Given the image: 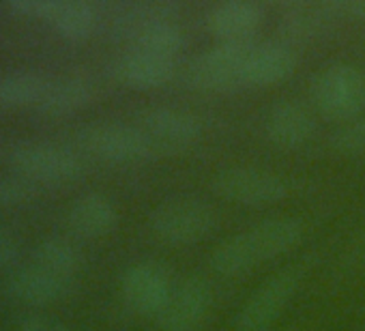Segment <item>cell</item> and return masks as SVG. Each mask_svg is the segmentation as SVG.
Segmentation results:
<instances>
[{
	"label": "cell",
	"instance_id": "1",
	"mask_svg": "<svg viewBox=\"0 0 365 331\" xmlns=\"http://www.w3.org/2000/svg\"><path fill=\"white\" fill-rule=\"evenodd\" d=\"M305 235V226L297 218H269L239 235L220 243L211 254V267L220 275L239 277L252 269L292 252Z\"/></svg>",
	"mask_w": 365,
	"mask_h": 331
},
{
	"label": "cell",
	"instance_id": "2",
	"mask_svg": "<svg viewBox=\"0 0 365 331\" xmlns=\"http://www.w3.org/2000/svg\"><path fill=\"white\" fill-rule=\"evenodd\" d=\"M217 226V211L198 196H174L159 203L150 218V235L168 248H187L207 239Z\"/></svg>",
	"mask_w": 365,
	"mask_h": 331
},
{
	"label": "cell",
	"instance_id": "3",
	"mask_svg": "<svg viewBox=\"0 0 365 331\" xmlns=\"http://www.w3.org/2000/svg\"><path fill=\"white\" fill-rule=\"evenodd\" d=\"M314 106L333 121H354L365 112V73L346 63L322 67L309 82Z\"/></svg>",
	"mask_w": 365,
	"mask_h": 331
},
{
	"label": "cell",
	"instance_id": "4",
	"mask_svg": "<svg viewBox=\"0 0 365 331\" xmlns=\"http://www.w3.org/2000/svg\"><path fill=\"white\" fill-rule=\"evenodd\" d=\"M252 46L254 41H230L205 50L187 67V86L217 95L245 88V65Z\"/></svg>",
	"mask_w": 365,
	"mask_h": 331
},
{
	"label": "cell",
	"instance_id": "5",
	"mask_svg": "<svg viewBox=\"0 0 365 331\" xmlns=\"http://www.w3.org/2000/svg\"><path fill=\"white\" fill-rule=\"evenodd\" d=\"M213 192L226 203L262 209L284 203L290 194V185L282 175L262 168H226L220 170L211 181Z\"/></svg>",
	"mask_w": 365,
	"mask_h": 331
},
{
	"label": "cell",
	"instance_id": "6",
	"mask_svg": "<svg viewBox=\"0 0 365 331\" xmlns=\"http://www.w3.org/2000/svg\"><path fill=\"white\" fill-rule=\"evenodd\" d=\"M80 146L108 163H138L155 157V148L138 125L101 121L78 131Z\"/></svg>",
	"mask_w": 365,
	"mask_h": 331
},
{
	"label": "cell",
	"instance_id": "7",
	"mask_svg": "<svg viewBox=\"0 0 365 331\" xmlns=\"http://www.w3.org/2000/svg\"><path fill=\"white\" fill-rule=\"evenodd\" d=\"M303 275H305L303 267L292 265L264 280L237 312L235 325L239 327V331L269 329L299 292Z\"/></svg>",
	"mask_w": 365,
	"mask_h": 331
},
{
	"label": "cell",
	"instance_id": "8",
	"mask_svg": "<svg viewBox=\"0 0 365 331\" xmlns=\"http://www.w3.org/2000/svg\"><path fill=\"white\" fill-rule=\"evenodd\" d=\"M9 161L31 183L63 185L82 177L78 155L48 142H20L9 148Z\"/></svg>",
	"mask_w": 365,
	"mask_h": 331
},
{
	"label": "cell",
	"instance_id": "9",
	"mask_svg": "<svg viewBox=\"0 0 365 331\" xmlns=\"http://www.w3.org/2000/svg\"><path fill=\"white\" fill-rule=\"evenodd\" d=\"M135 125L153 144L155 155H172L185 151L194 142H198L205 131L198 114L172 106H157L140 112Z\"/></svg>",
	"mask_w": 365,
	"mask_h": 331
},
{
	"label": "cell",
	"instance_id": "10",
	"mask_svg": "<svg viewBox=\"0 0 365 331\" xmlns=\"http://www.w3.org/2000/svg\"><path fill=\"white\" fill-rule=\"evenodd\" d=\"M9 9L48 22L58 35L71 41L93 37L99 26V14L84 0H11Z\"/></svg>",
	"mask_w": 365,
	"mask_h": 331
},
{
	"label": "cell",
	"instance_id": "11",
	"mask_svg": "<svg viewBox=\"0 0 365 331\" xmlns=\"http://www.w3.org/2000/svg\"><path fill=\"white\" fill-rule=\"evenodd\" d=\"M174 290L170 271L155 260H140L131 265L120 277V292L125 303L140 316L157 318Z\"/></svg>",
	"mask_w": 365,
	"mask_h": 331
},
{
	"label": "cell",
	"instance_id": "12",
	"mask_svg": "<svg viewBox=\"0 0 365 331\" xmlns=\"http://www.w3.org/2000/svg\"><path fill=\"white\" fill-rule=\"evenodd\" d=\"M213 305V290L202 277H187L174 286L165 307L157 316L163 331H196Z\"/></svg>",
	"mask_w": 365,
	"mask_h": 331
},
{
	"label": "cell",
	"instance_id": "13",
	"mask_svg": "<svg viewBox=\"0 0 365 331\" xmlns=\"http://www.w3.org/2000/svg\"><path fill=\"white\" fill-rule=\"evenodd\" d=\"M73 277L52 273L33 263L31 267H22L7 277L5 295L20 305L39 307L65 299L73 290Z\"/></svg>",
	"mask_w": 365,
	"mask_h": 331
},
{
	"label": "cell",
	"instance_id": "14",
	"mask_svg": "<svg viewBox=\"0 0 365 331\" xmlns=\"http://www.w3.org/2000/svg\"><path fill=\"white\" fill-rule=\"evenodd\" d=\"M299 65V54L284 41H260L252 46L245 65V88H269L286 82Z\"/></svg>",
	"mask_w": 365,
	"mask_h": 331
},
{
	"label": "cell",
	"instance_id": "15",
	"mask_svg": "<svg viewBox=\"0 0 365 331\" xmlns=\"http://www.w3.org/2000/svg\"><path fill=\"white\" fill-rule=\"evenodd\" d=\"M262 22L264 9L254 0H226L207 14V29L220 44L252 41Z\"/></svg>",
	"mask_w": 365,
	"mask_h": 331
},
{
	"label": "cell",
	"instance_id": "16",
	"mask_svg": "<svg viewBox=\"0 0 365 331\" xmlns=\"http://www.w3.org/2000/svg\"><path fill=\"white\" fill-rule=\"evenodd\" d=\"M112 71L118 82L135 91H153L165 86L176 71V61L146 50L129 48L116 58Z\"/></svg>",
	"mask_w": 365,
	"mask_h": 331
},
{
	"label": "cell",
	"instance_id": "17",
	"mask_svg": "<svg viewBox=\"0 0 365 331\" xmlns=\"http://www.w3.org/2000/svg\"><path fill=\"white\" fill-rule=\"evenodd\" d=\"M264 133L279 148H299L314 138L316 118L301 101L284 99L269 110Z\"/></svg>",
	"mask_w": 365,
	"mask_h": 331
},
{
	"label": "cell",
	"instance_id": "18",
	"mask_svg": "<svg viewBox=\"0 0 365 331\" xmlns=\"http://www.w3.org/2000/svg\"><path fill=\"white\" fill-rule=\"evenodd\" d=\"M337 22V16L329 7V3L322 5H309V3H297L282 11L277 20V33L282 35L284 44L294 41H312L329 35Z\"/></svg>",
	"mask_w": 365,
	"mask_h": 331
},
{
	"label": "cell",
	"instance_id": "19",
	"mask_svg": "<svg viewBox=\"0 0 365 331\" xmlns=\"http://www.w3.org/2000/svg\"><path fill=\"white\" fill-rule=\"evenodd\" d=\"M69 228L82 239H101L116 230L118 209L116 205L97 192L82 194L69 207Z\"/></svg>",
	"mask_w": 365,
	"mask_h": 331
},
{
	"label": "cell",
	"instance_id": "20",
	"mask_svg": "<svg viewBox=\"0 0 365 331\" xmlns=\"http://www.w3.org/2000/svg\"><path fill=\"white\" fill-rule=\"evenodd\" d=\"M93 97L95 93L88 82L80 78H58L48 82L37 108L50 116H69L91 106Z\"/></svg>",
	"mask_w": 365,
	"mask_h": 331
},
{
	"label": "cell",
	"instance_id": "21",
	"mask_svg": "<svg viewBox=\"0 0 365 331\" xmlns=\"http://www.w3.org/2000/svg\"><path fill=\"white\" fill-rule=\"evenodd\" d=\"M48 82V78L35 71H16L0 76V110L39 106Z\"/></svg>",
	"mask_w": 365,
	"mask_h": 331
},
{
	"label": "cell",
	"instance_id": "22",
	"mask_svg": "<svg viewBox=\"0 0 365 331\" xmlns=\"http://www.w3.org/2000/svg\"><path fill=\"white\" fill-rule=\"evenodd\" d=\"M82 252L76 243L67 241V239H61V237H50V239H43L37 250H35V265L52 271V273H58V275H65V277H73L76 280V273L80 271L82 267Z\"/></svg>",
	"mask_w": 365,
	"mask_h": 331
},
{
	"label": "cell",
	"instance_id": "23",
	"mask_svg": "<svg viewBox=\"0 0 365 331\" xmlns=\"http://www.w3.org/2000/svg\"><path fill=\"white\" fill-rule=\"evenodd\" d=\"M331 146L348 157L365 155V116L344 123L331 136Z\"/></svg>",
	"mask_w": 365,
	"mask_h": 331
},
{
	"label": "cell",
	"instance_id": "24",
	"mask_svg": "<svg viewBox=\"0 0 365 331\" xmlns=\"http://www.w3.org/2000/svg\"><path fill=\"white\" fill-rule=\"evenodd\" d=\"M35 185L24 177L0 175V207H18L35 198Z\"/></svg>",
	"mask_w": 365,
	"mask_h": 331
},
{
	"label": "cell",
	"instance_id": "25",
	"mask_svg": "<svg viewBox=\"0 0 365 331\" xmlns=\"http://www.w3.org/2000/svg\"><path fill=\"white\" fill-rule=\"evenodd\" d=\"M11 331H69L65 325H61L58 320H54L52 316L46 314H29L24 318H20Z\"/></svg>",
	"mask_w": 365,
	"mask_h": 331
},
{
	"label": "cell",
	"instance_id": "26",
	"mask_svg": "<svg viewBox=\"0 0 365 331\" xmlns=\"http://www.w3.org/2000/svg\"><path fill=\"white\" fill-rule=\"evenodd\" d=\"M329 7L339 18H348L354 22H365V0H331Z\"/></svg>",
	"mask_w": 365,
	"mask_h": 331
},
{
	"label": "cell",
	"instance_id": "27",
	"mask_svg": "<svg viewBox=\"0 0 365 331\" xmlns=\"http://www.w3.org/2000/svg\"><path fill=\"white\" fill-rule=\"evenodd\" d=\"M20 254V243L11 233L0 230V271L7 269Z\"/></svg>",
	"mask_w": 365,
	"mask_h": 331
},
{
	"label": "cell",
	"instance_id": "28",
	"mask_svg": "<svg viewBox=\"0 0 365 331\" xmlns=\"http://www.w3.org/2000/svg\"><path fill=\"white\" fill-rule=\"evenodd\" d=\"M80 331H88V329H80Z\"/></svg>",
	"mask_w": 365,
	"mask_h": 331
},
{
	"label": "cell",
	"instance_id": "29",
	"mask_svg": "<svg viewBox=\"0 0 365 331\" xmlns=\"http://www.w3.org/2000/svg\"><path fill=\"white\" fill-rule=\"evenodd\" d=\"M264 331H271V329H264Z\"/></svg>",
	"mask_w": 365,
	"mask_h": 331
}]
</instances>
